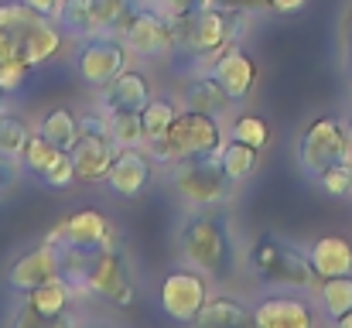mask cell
Segmentation results:
<instances>
[{
  "instance_id": "obj_1",
  "label": "cell",
  "mask_w": 352,
  "mask_h": 328,
  "mask_svg": "<svg viewBox=\"0 0 352 328\" xmlns=\"http://www.w3.org/2000/svg\"><path fill=\"white\" fill-rule=\"evenodd\" d=\"M178 246L188 267L212 281H230L236 274V239L230 216L219 206L192 209L178 229Z\"/></svg>"
},
{
  "instance_id": "obj_2",
  "label": "cell",
  "mask_w": 352,
  "mask_h": 328,
  "mask_svg": "<svg viewBox=\"0 0 352 328\" xmlns=\"http://www.w3.org/2000/svg\"><path fill=\"white\" fill-rule=\"evenodd\" d=\"M250 17L246 10H233V7H219V3H209L195 14H185V17H171V28H175V55H185L192 62H209L216 52H223L226 45L239 41L250 28Z\"/></svg>"
},
{
  "instance_id": "obj_3",
  "label": "cell",
  "mask_w": 352,
  "mask_h": 328,
  "mask_svg": "<svg viewBox=\"0 0 352 328\" xmlns=\"http://www.w3.org/2000/svg\"><path fill=\"white\" fill-rule=\"evenodd\" d=\"M226 144L223 137V123L212 113H199V109H185L175 116V123L161 133L147 140V151L157 164H175V161H188V157H209L219 154Z\"/></svg>"
},
{
  "instance_id": "obj_4",
  "label": "cell",
  "mask_w": 352,
  "mask_h": 328,
  "mask_svg": "<svg viewBox=\"0 0 352 328\" xmlns=\"http://www.w3.org/2000/svg\"><path fill=\"white\" fill-rule=\"evenodd\" d=\"M168 185L178 192V199L188 209H202V206H223L233 199V182L223 171L219 154L209 157H188V161H175L168 171Z\"/></svg>"
},
{
  "instance_id": "obj_5",
  "label": "cell",
  "mask_w": 352,
  "mask_h": 328,
  "mask_svg": "<svg viewBox=\"0 0 352 328\" xmlns=\"http://www.w3.org/2000/svg\"><path fill=\"white\" fill-rule=\"evenodd\" d=\"M250 267L277 287H294V291L318 287V274L308 260V250L301 253L298 246H291L277 236H260L256 239V246L250 250Z\"/></svg>"
},
{
  "instance_id": "obj_6",
  "label": "cell",
  "mask_w": 352,
  "mask_h": 328,
  "mask_svg": "<svg viewBox=\"0 0 352 328\" xmlns=\"http://www.w3.org/2000/svg\"><path fill=\"white\" fill-rule=\"evenodd\" d=\"M130 55H133V52L126 48V41H123L120 34H103V31H96V34L76 41L72 65H76L82 86H89V89L100 93L103 86H110L120 72L130 65Z\"/></svg>"
},
{
  "instance_id": "obj_7",
  "label": "cell",
  "mask_w": 352,
  "mask_h": 328,
  "mask_svg": "<svg viewBox=\"0 0 352 328\" xmlns=\"http://www.w3.org/2000/svg\"><path fill=\"white\" fill-rule=\"evenodd\" d=\"M117 151L120 147L110 133V120L103 109L79 116V140L72 144V161H76L79 182H107Z\"/></svg>"
},
{
  "instance_id": "obj_8",
  "label": "cell",
  "mask_w": 352,
  "mask_h": 328,
  "mask_svg": "<svg viewBox=\"0 0 352 328\" xmlns=\"http://www.w3.org/2000/svg\"><path fill=\"white\" fill-rule=\"evenodd\" d=\"M82 291L89 298H103L117 308L133 305V274H130V263L123 260L120 246L89 250L86 274H82Z\"/></svg>"
},
{
  "instance_id": "obj_9",
  "label": "cell",
  "mask_w": 352,
  "mask_h": 328,
  "mask_svg": "<svg viewBox=\"0 0 352 328\" xmlns=\"http://www.w3.org/2000/svg\"><path fill=\"white\" fill-rule=\"evenodd\" d=\"M349 161L346 154V123L339 116H318L305 127L298 140V164L308 178H318L325 168Z\"/></svg>"
},
{
  "instance_id": "obj_10",
  "label": "cell",
  "mask_w": 352,
  "mask_h": 328,
  "mask_svg": "<svg viewBox=\"0 0 352 328\" xmlns=\"http://www.w3.org/2000/svg\"><path fill=\"white\" fill-rule=\"evenodd\" d=\"M120 38L126 41V48L137 58H147V62L175 55V28H171V17L164 14V7L140 3L133 10V17L126 21V28L120 31Z\"/></svg>"
},
{
  "instance_id": "obj_11",
  "label": "cell",
  "mask_w": 352,
  "mask_h": 328,
  "mask_svg": "<svg viewBox=\"0 0 352 328\" xmlns=\"http://www.w3.org/2000/svg\"><path fill=\"white\" fill-rule=\"evenodd\" d=\"M157 298H161V311L171 322L192 325L195 315L202 311V305L209 301V277L195 267H182V270H175L161 281Z\"/></svg>"
},
{
  "instance_id": "obj_12",
  "label": "cell",
  "mask_w": 352,
  "mask_h": 328,
  "mask_svg": "<svg viewBox=\"0 0 352 328\" xmlns=\"http://www.w3.org/2000/svg\"><path fill=\"white\" fill-rule=\"evenodd\" d=\"M45 243H55L58 250H100V246H117V229L100 209H79L69 219H62L55 229H48Z\"/></svg>"
},
{
  "instance_id": "obj_13",
  "label": "cell",
  "mask_w": 352,
  "mask_h": 328,
  "mask_svg": "<svg viewBox=\"0 0 352 328\" xmlns=\"http://www.w3.org/2000/svg\"><path fill=\"white\" fill-rule=\"evenodd\" d=\"M206 72L216 76V83L226 89V96H230L233 103H243V100L256 89V62H253V55H250L239 41L226 45L223 52H216V55L206 62Z\"/></svg>"
},
{
  "instance_id": "obj_14",
  "label": "cell",
  "mask_w": 352,
  "mask_h": 328,
  "mask_svg": "<svg viewBox=\"0 0 352 328\" xmlns=\"http://www.w3.org/2000/svg\"><path fill=\"white\" fill-rule=\"evenodd\" d=\"M76 298H79L76 284L62 274V277H52V281L31 287V291L24 294V305L34 311L38 325H72L76 318H72L69 311H72Z\"/></svg>"
},
{
  "instance_id": "obj_15",
  "label": "cell",
  "mask_w": 352,
  "mask_h": 328,
  "mask_svg": "<svg viewBox=\"0 0 352 328\" xmlns=\"http://www.w3.org/2000/svg\"><path fill=\"white\" fill-rule=\"evenodd\" d=\"M52 277H62V250L55 243H38L34 250L21 253L10 270H7V287L17 291V294H28L31 287L52 281Z\"/></svg>"
},
{
  "instance_id": "obj_16",
  "label": "cell",
  "mask_w": 352,
  "mask_h": 328,
  "mask_svg": "<svg viewBox=\"0 0 352 328\" xmlns=\"http://www.w3.org/2000/svg\"><path fill=\"white\" fill-rule=\"evenodd\" d=\"M154 157L147 147H120L117 157H113V168L107 175V185L117 192L120 199H137L151 178H154Z\"/></svg>"
},
{
  "instance_id": "obj_17",
  "label": "cell",
  "mask_w": 352,
  "mask_h": 328,
  "mask_svg": "<svg viewBox=\"0 0 352 328\" xmlns=\"http://www.w3.org/2000/svg\"><path fill=\"white\" fill-rule=\"evenodd\" d=\"M151 96H154V89H151V76H147L144 69L126 65L110 86H103V89H100V109H103V113L144 109Z\"/></svg>"
},
{
  "instance_id": "obj_18",
  "label": "cell",
  "mask_w": 352,
  "mask_h": 328,
  "mask_svg": "<svg viewBox=\"0 0 352 328\" xmlns=\"http://www.w3.org/2000/svg\"><path fill=\"white\" fill-rule=\"evenodd\" d=\"M62 41H65V31H62L58 17H45V14H38V21H34V24L14 41V45H17L21 58H24L31 69H38V65L52 62V58L62 52Z\"/></svg>"
},
{
  "instance_id": "obj_19",
  "label": "cell",
  "mask_w": 352,
  "mask_h": 328,
  "mask_svg": "<svg viewBox=\"0 0 352 328\" xmlns=\"http://www.w3.org/2000/svg\"><path fill=\"white\" fill-rule=\"evenodd\" d=\"M253 325H260V328H311L315 325V311H311V305L301 301V298L267 294V298L253 308Z\"/></svg>"
},
{
  "instance_id": "obj_20",
  "label": "cell",
  "mask_w": 352,
  "mask_h": 328,
  "mask_svg": "<svg viewBox=\"0 0 352 328\" xmlns=\"http://www.w3.org/2000/svg\"><path fill=\"white\" fill-rule=\"evenodd\" d=\"M178 103H182L185 109H199V113H212V116H219L233 100H230L226 89L216 83V76L199 72V76H188V79L182 83V96H178Z\"/></svg>"
},
{
  "instance_id": "obj_21",
  "label": "cell",
  "mask_w": 352,
  "mask_h": 328,
  "mask_svg": "<svg viewBox=\"0 0 352 328\" xmlns=\"http://www.w3.org/2000/svg\"><path fill=\"white\" fill-rule=\"evenodd\" d=\"M308 260L322 277H339V274H352V243L342 236H322L308 246Z\"/></svg>"
},
{
  "instance_id": "obj_22",
  "label": "cell",
  "mask_w": 352,
  "mask_h": 328,
  "mask_svg": "<svg viewBox=\"0 0 352 328\" xmlns=\"http://www.w3.org/2000/svg\"><path fill=\"white\" fill-rule=\"evenodd\" d=\"M253 311L233 298V294H209V301L202 305V311L195 315V328H236V325H250Z\"/></svg>"
},
{
  "instance_id": "obj_23",
  "label": "cell",
  "mask_w": 352,
  "mask_h": 328,
  "mask_svg": "<svg viewBox=\"0 0 352 328\" xmlns=\"http://www.w3.org/2000/svg\"><path fill=\"white\" fill-rule=\"evenodd\" d=\"M219 161H223V171L230 175V182H233V185H243V182H250V178L256 175V168H260V151L250 147V144H243V140L226 137V144H223V151H219Z\"/></svg>"
},
{
  "instance_id": "obj_24",
  "label": "cell",
  "mask_w": 352,
  "mask_h": 328,
  "mask_svg": "<svg viewBox=\"0 0 352 328\" xmlns=\"http://www.w3.org/2000/svg\"><path fill=\"white\" fill-rule=\"evenodd\" d=\"M55 17H58L65 38H72V41L96 34V0H62Z\"/></svg>"
},
{
  "instance_id": "obj_25",
  "label": "cell",
  "mask_w": 352,
  "mask_h": 328,
  "mask_svg": "<svg viewBox=\"0 0 352 328\" xmlns=\"http://www.w3.org/2000/svg\"><path fill=\"white\" fill-rule=\"evenodd\" d=\"M38 133H41V137H48L55 147L72 151V144L79 140V116H76L69 107L48 109V113L38 120Z\"/></svg>"
},
{
  "instance_id": "obj_26",
  "label": "cell",
  "mask_w": 352,
  "mask_h": 328,
  "mask_svg": "<svg viewBox=\"0 0 352 328\" xmlns=\"http://www.w3.org/2000/svg\"><path fill=\"white\" fill-rule=\"evenodd\" d=\"M318 301L325 308V315L336 322L342 311L352 308V274H339V277H322L318 281Z\"/></svg>"
},
{
  "instance_id": "obj_27",
  "label": "cell",
  "mask_w": 352,
  "mask_h": 328,
  "mask_svg": "<svg viewBox=\"0 0 352 328\" xmlns=\"http://www.w3.org/2000/svg\"><path fill=\"white\" fill-rule=\"evenodd\" d=\"M107 120H110V133H113L117 147H147V130H144L140 109L107 113Z\"/></svg>"
},
{
  "instance_id": "obj_28",
  "label": "cell",
  "mask_w": 352,
  "mask_h": 328,
  "mask_svg": "<svg viewBox=\"0 0 352 328\" xmlns=\"http://www.w3.org/2000/svg\"><path fill=\"white\" fill-rule=\"evenodd\" d=\"M28 72H31V65L21 58L17 45L0 31V86H3L7 93H17V89L24 86Z\"/></svg>"
},
{
  "instance_id": "obj_29",
  "label": "cell",
  "mask_w": 352,
  "mask_h": 328,
  "mask_svg": "<svg viewBox=\"0 0 352 328\" xmlns=\"http://www.w3.org/2000/svg\"><path fill=\"white\" fill-rule=\"evenodd\" d=\"M178 113H182V103H178V100H171V96H151L147 107L140 109V116H144V130H147V140H151V137H161V133L175 123Z\"/></svg>"
},
{
  "instance_id": "obj_30",
  "label": "cell",
  "mask_w": 352,
  "mask_h": 328,
  "mask_svg": "<svg viewBox=\"0 0 352 328\" xmlns=\"http://www.w3.org/2000/svg\"><path fill=\"white\" fill-rule=\"evenodd\" d=\"M137 7H140V0H96V31L120 34Z\"/></svg>"
},
{
  "instance_id": "obj_31",
  "label": "cell",
  "mask_w": 352,
  "mask_h": 328,
  "mask_svg": "<svg viewBox=\"0 0 352 328\" xmlns=\"http://www.w3.org/2000/svg\"><path fill=\"white\" fill-rule=\"evenodd\" d=\"M58 151H62V147H55L48 137H41V133L34 130V133L28 137L24 151H21V168H28L31 175H38V178H41V175L52 168V161L58 157Z\"/></svg>"
},
{
  "instance_id": "obj_32",
  "label": "cell",
  "mask_w": 352,
  "mask_h": 328,
  "mask_svg": "<svg viewBox=\"0 0 352 328\" xmlns=\"http://www.w3.org/2000/svg\"><path fill=\"white\" fill-rule=\"evenodd\" d=\"M34 21H38V10H31L24 0H3L0 3V31L10 41H17Z\"/></svg>"
},
{
  "instance_id": "obj_33",
  "label": "cell",
  "mask_w": 352,
  "mask_h": 328,
  "mask_svg": "<svg viewBox=\"0 0 352 328\" xmlns=\"http://www.w3.org/2000/svg\"><path fill=\"white\" fill-rule=\"evenodd\" d=\"M28 137H31V127L21 116H14L10 109H0V151L21 161V151H24Z\"/></svg>"
},
{
  "instance_id": "obj_34",
  "label": "cell",
  "mask_w": 352,
  "mask_h": 328,
  "mask_svg": "<svg viewBox=\"0 0 352 328\" xmlns=\"http://www.w3.org/2000/svg\"><path fill=\"white\" fill-rule=\"evenodd\" d=\"M230 137H233V140H243V144H250V147H256V151H263V147L270 144V127H267L263 116H256V113H243V116H236L233 120Z\"/></svg>"
},
{
  "instance_id": "obj_35",
  "label": "cell",
  "mask_w": 352,
  "mask_h": 328,
  "mask_svg": "<svg viewBox=\"0 0 352 328\" xmlns=\"http://www.w3.org/2000/svg\"><path fill=\"white\" fill-rule=\"evenodd\" d=\"M315 182L322 185V192H329L336 199H346V195H352V161H339V164L325 168Z\"/></svg>"
},
{
  "instance_id": "obj_36",
  "label": "cell",
  "mask_w": 352,
  "mask_h": 328,
  "mask_svg": "<svg viewBox=\"0 0 352 328\" xmlns=\"http://www.w3.org/2000/svg\"><path fill=\"white\" fill-rule=\"evenodd\" d=\"M79 175H76V161H72V151H58V157L52 161V168L41 175V182L48 185V188H69L72 182H76Z\"/></svg>"
},
{
  "instance_id": "obj_37",
  "label": "cell",
  "mask_w": 352,
  "mask_h": 328,
  "mask_svg": "<svg viewBox=\"0 0 352 328\" xmlns=\"http://www.w3.org/2000/svg\"><path fill=\"white\" fill-rule=\"evenodd\" d=\"M17 178H21V161L0 151V195H7L17 185Z\"/></svg>"
},
{
  "instance_id": "obj_38",
  "label": "cell",
  "mask_w": 352,
  "mask_h": 328,
  "mask_svg": "<svg viewBox=\"0 0 352 328\" xmlns=\"http://www.w3.org/2000/svg\"><path fill=\"white\" fill-rule=\"evenodd\" d=\"M212 0H161V7H164L168 17H185V14H195V10H202Z\"/></svg>"
},
{
  "instance_id": "obj_39",
  "label": "cell",
  "mask_w": 352,
  "mask_h": 328,
  "mask_svg": "<svg viewBox=\"0 0 352 328\" xmlns=\"http://www.w3.org/2000/svg\"><path fill=\"white\" fill-rule=\"evenodd\" d=\"M219 7H233V10H246V14H256V10H270L267 0H212Z\"/></svg>"
},
{
  "instance_id": "obj_40",
  "label": "cell",
  "mask_w": 352,
  "mask_h": 328,
  "mask_svg": "<svg viewBox=\"0 0 352 328\" xmlns=\"http://www.w3.org/2000/svg\"><path fill=\"white\" fill-rule=\"evenodd\" d=\"M31 10H38V14H45V17H55L58 14V7H62V0H24Z\"/></svg>"
},
{
  "instance_id": "obj_41",
  "label": "cell",
  "mask_w": 352,
  "mask_h": 328,
  "mask_svg": "<svg viewBox=\"0 0 352 328\" xmlns=\"http://www.w3.org/2000/svg\"><path fill=\"white\" fill-rule=\"evenodd\" d=\"M308 0H267V7L270 10H277V14H294V10H301Z\"/></svg>"
},
{
  "instance_id": "obj_42",
  "label": "cell",
  "mask_w": 352,
  "mask_h": 328,
  "mask_svg": "<svg viewBox=\"0 0 352 328\" xmlns=\"http://www.w3.org/2000/svg\"><path fill=\"white\" fill-rule=\"evenodd\" d=\"M346 154H349V161H352V116L346 120Z\"/></svg>"
},
{
  "instance_id": "obj_43",
  "label": "cell",
  "mask_w": 352,
  "mask_h": 328,
  "mask_svg": "<svg viewBox=\"0 0 352 328\" xmlns=\"http://www.w3.org/2000/svg\"><path fill=\"white\" fill-rule=\"evenodd\" d=\"M336 325H339V328H352V308H349V311H342V315L336 318Z\"/></svg>"
},
{
  "instance_id": "obj_44",
  "label": "cell",
  "mask_w": 352,
  "mask_h": 328,
  "mask_svg": "<svg viewBox=\"0 0 352 328\" xmlns=\"http://www.w3.org/2000/svg\"><path fill=\"white\" fill-rule=\"evenodd\" d=\"M349 62H352V31H349Z\"/></svg>"
}]
</instances>
